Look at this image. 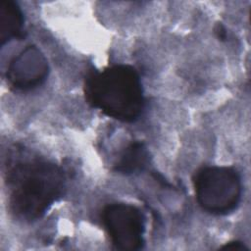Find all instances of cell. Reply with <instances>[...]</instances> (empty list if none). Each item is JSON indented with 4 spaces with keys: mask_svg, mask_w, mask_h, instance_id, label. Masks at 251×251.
I'll list each match as a JSON object with an SVG mask.
<instances>
[{
    "mask_svg": "<svg viewBox=\"0 0 251 251\" xmlns=\"http://www.w3.org/2000/svg\"><path fill=\"white\" fill-rule=\"evenodd\" d=\"M84 94L93 108L125 123L136 121L144 108L139 75L129 65L89 72L84 80Z\"/></svg>",
    "mask_w": 251,
    "mask_h": 251,
    "instance_id": "obj_2",
    "label": "cell"
},
{
    "mask_svg": "<svg viewBox=\"0 0 251 251\" xmlns=\"http://www.w3.org/2000/svg\"><path fill=\"white\" fill-rule=\"evenodd\" d=\"M149 161L147 147L141 141L129 143L114 164V171L123 175H132L143 171Z\"/></svg>",
    "mask_w": 251,
    "mask_h": 251,
    "instance_id": "obj_7",
    "label": "cell"
},
{
    "mask_svg": "<svg viewBox=\"0 0 251 251\" xmlns=\"http://www.w3.org/2000/svg\"><path fill=\"white\" fill-rule=\"evenodd\" d=\"M24 16L18 4L12 0L0 1V41L1 45L22 36Z\"/></svg>",
    "mask_w": 251,
    "mask_h": 251,
    "instance_id": "obj_6",
    "label": "cell"
},
{
    "mask_svg": "<svg viewBox=\"0 0 251 251\" xmlns=\"http://www.w3.org/2000/svg\"><path fill=\"white\" fill-rule=\"evenodd\" d=\"M12 214L24 222L41 218L62 195L65 177L52 162L37 157H10L5 173Z\"/></svg>",
    "mask_w": 251,
    "mask_h": 251,
    "instance_id": "obj_1",
    "label": "cell"
},
{
    "mask_svg": "<svg viewBox=\"0 0 251 251\" xmlns=\"http://www.w3.org/2000/svg\"><path fill=\"white\" fill-rule=\"evenodd\" d=\"M214 31H215V34L217 35V37L219 38V40H221V41L226 40L227 32H226L225 25L222 23H217V25L214 27Z\"/></svg>",
    "mask_w": 251,
    "mask_h": 251,
    "instance_id": "obj_9",
    "label": "cell"
},
{
    "mask_svg": "<svg viewBox=\"0 0 251 251\" xmlns=\"http://www.w3.org/2000/svg\"><path fill=\"white\" fill-rule=\"evenodd\" d=\"M200 207L213 215H226L239 204L242 184L239 174L228 167H205L193 178Z\"/></svg>",
    "mask_w": 251,
    "mask_h": 251,
    "instance_id": "obj_3",
    "label": "cell"
},
{
    "mask_svg": "<svg viewBox=\"0 0 251 251\" xmlns=\"http://www.w3.org/2000/svg\"><path fill=\"white\" fill-rule=\"evenodd\" d=\"M102 222L112 244L119 250H139L144 245V217L140 210L126 203L107 205Z\"/></svg>",
    "mask_w": 251,
    "mask_h": 251,
    "instance_id": "obj_4",
    "label": "cell"
},
{
    "mask_svg": "<svg viewBox=\"0 0 251 251\" xmlns=\"http://www.w3.org/2000/svg\"><path fill=\"white\" fill-rule=\"evenodd\" d=\"M48 72V63L43 53L36 46L27 45L10 61L6 77L12 87L26 91L40 85Z\"/></svg>",
    "mask_w": 251,
    "mask_h": 251,
    "instance_id": "obj_5",
    "label": "cell"
},
{
    "mask_svg": "<svg viewBox=\"0 0 251 251\" xmlns=\"http://www.w3.org/2000/svg\"><path fill=\"white\" fill-rule=\"evenodd\" d=\"M221 250H228V251H247L248 248L244 243L240 241H232L225 244L221 247Z\"/></svg>",
    "mask_w": 251,
    "mask_h": 251,
    "instance_id": "obj_8",
    "label": "cell"
}]
</instances>
